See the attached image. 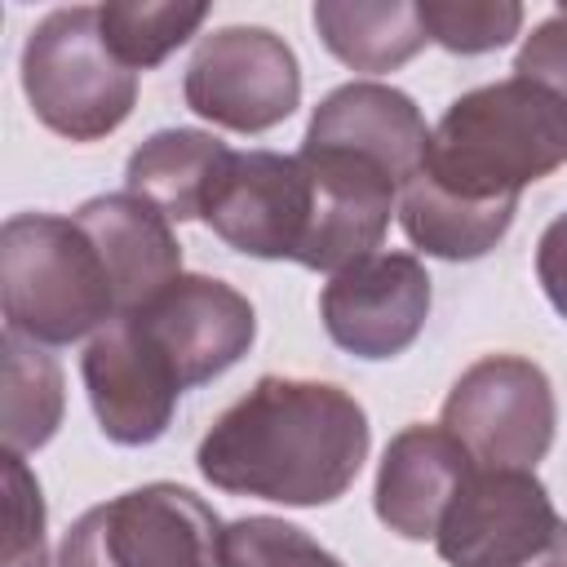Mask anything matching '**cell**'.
<instances>
[{"instance_id":"18","label":"cell","mask_w":567,"mask_h":567,"mask_svg":"<svg viewBox=\"0 0 567 567\" xmlns=\"http://www.w3.org/2000/svg\"><path fill=\"white\" fill-rule=\"evenodd\" d=\"M310 18L332 58H341L354 71H372V75L403 66L430 40L416 4H403V0H381V4L323 0V4H315Z\"/></svg>"},{"instance_id":"17","label":"cell","mask_w":567,"mask_h":567,"mask_svg":"<svg viewBox=\"0 0 567 567\" xmlns=\"http://www.w3.org/2000/svg\"><path fill=\"white\" fill-rule=\"evenodd\" d=\"M514 208L518 199H492V204L456 199L421 173L399 190V217L408 239L443 261H474L487 248H496L514 221Z\"/></svg>"},{"instance_id":"19","label":"cell","mask_w":567,"mask_h":567,"mask_svg":"<svg viewBox=\"0 0 567 567\" xmlns=\"http://www.w3.org/2000/svg\"><path fill=\"white\" fill-rule=\"evenodd\" d=\"M0 354H4V377H0V434H4V452L27 456L35 447H44L62 421V368L58 359L4 328L0 337Z\"/></svg>"},{"instance_id":"5","label":"cell","mask_w":567,"mask_h":567,"mask_svg":"<svg viewBox=\"0 0 567 567\" xmlns=\"http://www.w3.org/2000/svg\"><path fill=\"white\" fill-rule=\"evenodd\" d=\"M58 567H221V523L195 492L146 483L80 514Z\"/></svg>"},{"instance_id":"15","label":"cell","mask_w":567,"mask_h":567,"mask_svg":"<svg viewBox=\"0 0 567 567\" xmlns=\"http://www.w3.org/2000/svg\"><path fill=\"white\" fill-rule=\"evenodd\" d=\"M75 221L84 226V235L97 244V252L106 261L120 315L142 310L151 297H159L182 275V248L173 239L168 217L155 204H146L128 190L97 195L75 208Z\"/></svg>"},{"instance_id":"4","label":"cell","mask_w":567,"mask_h":567,"mask_svg":"<svg viewBox=\"0 0 567 567\" xmlns=\"http://www.w3.org/2000/svg\"><path fill=\"white\" fill-rule=\"evenodd\" d=\"M22 93L35 120L71 142H97L115 133L137 102V71H128L93 4L53 9L22 44Z\"/></svg>"},{"instance_id":"6","label":"cell","mask_w":567,"mask_h":567,"mask_svg":"<svg viewBox=\"0 0 567 567\" xmlns=\"http://www.w3.org/2000/svg\"><path fill=\"white\" fill-rule=\"evenodd\" d=\"M549 377L518 354H487L461 372L443 403V430L492 470H532L554 443Z\"/></svg>"},{"instance_id":"24","label":"cell","mask_w":567,"mask_h":567,"mask_svg":"<svg viewBox=\"0 0 567 567\" xmlns=\"http://www.w3.org/2000/svg\"><path fill=\"white\" fill-rule=\"evenodd\" d=\"M514 75L536 80L540 89H549L558 102H567V9L549 13L518 49L514 58Z\"/></svg>"},{"instance_id":"11","label":"cell","mask_w":567,"mask_h":567,"mask_svg":"<svg viewBox=\"0 0 567 567\" xmlns=\"http://www.w3.org/2000/svg\"><path fill=\"white\" fill-rule=\"evenodd\" d=\"M133 323L155 341L186 390L221 377L257 337L248 297L208 275H177L159 297L133 310Z\"/></svg>"},{"instance_id":"9","label":"cell","mask_w":567,"mask_h":567,"mask_svg":"<svg viewBox=\"0 0 567 567\" xmlns=\"http://www.w3.org/2000/svg\"><path fill=\"white\" fill-rule=\"evenodd\" d=\"M204 221L235 252L301 266L315 226V186L301 155L235 151L204 208Z\"/></svg>"},{"instance_id":"26","label":"cell","mask_w":567,"mask_h":567,"mask_svg":"<svg viewBox=\"0 0 567 567\" xmlns=\"http://www.w3.org/2000/svg\"><path fill=\"white\" fill-rule=\"evenodd\" d=\"M532 567H567V527L558 532V540H554V545H549Z\"/></svg>"},{"instance_id":"10","label":"cell","mask_w":567,"mask_h":567,"mask_svg":"<svg viewBox=\"0 0 567 567\" xmlns=\"http://www.w3.org/2000/svg\"><path fill=\"white\" fill-rule=\"evenodd\" d=\"M319 315L341 350L359 359H394L425 328L430 275L408 252H372L328 279Z\"/></svg>"},{"instance_id":"16","label":"cell","mask_w":567,"mask_h":567,"mask_svg":"<svg viewBox=\"0 0 567 567\" xmlns=\"http://www.w3.org/2000/svg\"><path fill=\"white\" fill-rule=\"evenodd\" d=\"M230 146L199 128H164L146 137L124 168L128 195L155 204L168 221L204 217L217 182L230 168Z\"/></svg>"},{"instance_id":"20","label":"cell","mask_w":567,"mask_h":567,"mask_svg":"<svg viewBox=\"0 0 567 567\" xmlns=\"http://www.w3.org/2000/svg\"><path fill=\"white\" fill-rule=\"evenodd\" d=\"M102 18V35L111 44V53L128 66V71H146L159 66L177 44H186L199 22L208 18V4H97Z\"/></svg>"},{"instance_id":"13","label":"cell","mask_w":567,"mask_h":567,"mask_svg":"<svg viewBox=\"0 0 567 567\" xmlns=\"http://www.w3.org/2000/svg\"><path fill=\"white\" fill-rule=\"evenodd\" d=\"M306 146H328V151H350L372 164H381L399 190L421 173L430 128L416 111V102L390 84L377 80H354L332 89L306 128Z\"/></svg>"},{"instance_id":"2","label":"cell","mask_w":567,"mask_h":567,"mask_svg":"<svg viewBox=\"0 0 567 567\" xmlns=\"http://www.w3.org/2000/svg\"><path fill=\"white\" fill-rule=\"evenodd\" d=\"M567 164V102L509 75L461 93L430 128L421 177L474 204L518 199L523 186Z\"/></svg>"},{"instance_id":"8","label":"cell","mask_w":567,"mask_h":567,"mask_svg":"<svg viewBox=\"0 0 567 567\" xmlns=\"http://www.w3.org/2000/svg\"><path fill=\"white\" fill-rule=\"evenodd\" d=\"M567 523L532 470L474 465L439 523V558L447 567H532Z\"/></svg>"},{"instance_id":"21","label":"cell","mask_w":567,"mask_h":567,"mask_svg":"<svg viewBox=\"0 0 567 567\" xmlns=\"http://www.w3.org/2000/svg\"><path fill=\"white\" fill-rule=\"evenodd\" d=\"M421 27L452 53H487L518 35L523 4L514 0H425L416 4Z\"/></svg>"},{"instance_id":"3","label":"cell","mask_w":567,"mask_h":567,"mask_svg":"<svg viewBox=\"0 0 567 567\" xmlns=\"http://www.w3.org/2000/svg\"><path fill=\"white\" fill-rule=\"evenodd\" d=\"M0 306L4 328L40 346L80 341L120 315L97 244L75 217L53 213H18L4 221Z\"/></svg>"},{"instance_id":"25","label":"cell","mask_w":567,"mask_h":567,"mask_svg":"<svg viewBox=\"0 0 567 567\" xmlns=\"http://www.w3.org/2000/svg\"><path fill=\"white\" fill-rule=\"evenodd\" d=\"M536 279L554 301V310L567 319V213L554 217L536 244Z\"/></svg>"},{"instance_id":"7","label":"cell","mask_w":567,"mask_h":567,"mask_svg":"<svg viewBox=\"0 0 567 567\" xmlns=\"http://www.w3.org/2000/svg\"><path fill=\"white\" fill-rule=\"evenodd\" d=\"M186 106L235 133H266L301 102L297 53L266 27H221L186 66Z\"/></svg>"},{"instance_id":"22","label":"cell","mask_w":567,"mask_h":567,"mask_svg":"<svg viewBox=\"0 0 567 567\" xmlns=\"http://www.w3.org/2000/svg\"><path fill=\"white\" fill-rule=\"evenodd\" d=\"M221 567H346L284 518H239L221 527Z\"/></svg>"},{"instance_id":"12","label":"cell","mask_w":567,"mask_h":567,"mask_svg":"<svg viewBox=\"0 0 567 567\" xmlns=\"http://www.w3.org/2000/svg\"><path fill=\"white\" fill-rule=\"evenodd\" d=\"M80 372H84V390H89L102 434L124 447L155 443L168 430L173 408L186 390L177 381L173 363L133 323V315L111 319L89 341Z\"/></svg>"},{"instance_id":"1","label":"cell","mask_w":567,"mask_h":567,"mask_svg":"<svg viewBox=\"0 0 567 567\" xmlns=\"http://www.w3.org/2000/svg\"><path fill=\"white\" fill-rule=\"evenodd\" d=\"M368 456V416L332 381L261 377L199 439V474L279 505L337 501Z\"/></svg>"},{"instance_id":"23","label":"cell","mask_w":567,"mask_h":567,"mask_svg":"<svg viewBox=\"0 0 567 567\" xmlns=\"http://www.w3.org/2000/svg\"><path fill=\"white\" fill-rule=\"evenodd\" d=\"M4 567H44V501L13 452H4Z\"/></svg>"},{"instance_id":"14","label":"cell","mask_w":567,"mask_h":567,"mask_svg":"<svg viewBox=\"0 0 567 567\" xmlns=\"http://www.w3.org/2000/svg\"><path fill=\"white\" fill-rule=\"evenodd\" d=\"M470 470L474 456L443 425L399 430L377 470V518L403 540L439 536V523L465 487Z\"/></svg>"}]
</instances>
